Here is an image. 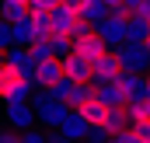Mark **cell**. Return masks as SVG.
Masks as SVG:
<instances>
[{
	"label": "cell",
	"mask_w": 150,
	"mask_h": 143,
	"mask_svg": "<svg viewBox=\"0 0 150 143\" xmlns=\"http://www.w3.org/2000/svg\"><path fill=\"white\" fill-rule=\"evenodd\" d=\"M35 84L38 80L32 77V73H25L21 67H14V63L4 59V67H0V98H4L7 105H11V101H25Z\"/></svg>",
	"instance_id": "1"
},
{
	"label": "cell",
	"mask_w": 150,
	"mask_h": 143,
	"mask_svg": "<svg viewBox=\"0 0 150 143\" xmlns=\"http://www.w3.org/2000/svg\"><path fill=\"white\" fill-rule=\"evenodd\" d=\"M32 105H35V112H38V122L49 126V129H59V126L70 119V105H67L63 98H56L52 91H42Z\"/></svg>",
	"instance_id": "2"
},
{
	"label": "cell",
	"mask_w": 150,
	"mask_h": 143,
	"mask_svg": "<svg viewBox=\"0 0 150 143\" xmlns=\"http://www.w3.org/2000/svg\"><path fill=\"white\" fill-rule=\"evenodd\" d=\"M115 52H119V59H122V70H129V73H140V70L150 67V45L126 42V45H119Z\"/></svg>",
	"instance_id": "3"
},
{
	"label": "cell",
	"mask_w": 150,
	"mask_h": 143,
	"mask_svg": "<svg viewBox=\"0 0 150 143\" xmlns=\"http://www.w3.org/2000/svg\"><path fill=\"white\" fill-rule=\"evenodd\" d=\"M4 115H7V126H11V129H21V133H28V129L35 126V119H38L35 105H32L28 98H25V101H11Z\"/></svg>",
	"instance_id": "4"
},
{
	"label": "cell",
	"mask_w": 150,
	"mask_h": 143,
	"mask_svg": "<svg viewBox=\"0 0 150 143\" xmlns=\"http://www.w3.org/2000/svg\"><path fill=\"white\" fill-rule=\"evenodd\" d=\"M63 77L74 80V84H94V63L84 59L80 52H70L63 59Z\"/></svg>",
	"instance_id": "5"
},
{
	"label": "cell",
	"mask_w": 150,
	"mask_h": 143,
	"mask_svg": "<svg viewBox=\"0 0 150 143\" xmlns=\"http://www.w3.org/2000/svg\"><path fill=\"white\" fill-rule=\"evenodd\" d=\"M122 59H119V52L115 49H108L105 56H98L94 59V84H108V80H119L122 77Z\"/></svg>",
	"instance_id": "6"
},
{
	"label": "cell",
	"mask_w": 150,
	"mask_h": 143,
	"mask_svg": "<svg viewBox=\"0 0 150 143\" xmlns=\"http://www.w3.org/2000/svg\"><path fill=\"white\" fill-rule=\"evenodd\" d=\"M49 21H52V35H74V28H77V21H80V14H77L74 7L59 4V7L49 14Z\"/></svg>",
	"instance_id": "7"
},
{
	"label": "cell",
	"mask_w": 150,
	"mask_h": 143,
	"mask_svg": "<svg viewBox=\"0 0 150 143\" xmlns=\"http://www.w3.org/2000/svg\"><path fill=\"white\" fill-rule=\"evenodd\" d=\"M91 129H94V126H91V122H87V119H84L80 112H70V119H67V122L59 126V133H63V136H67L70 143L91 140Z\"/></svg>",
	"instance_id": "8"
},
{
	"label": "cell",
	"mask_w": 150,
	"mask_h": 143,
	"mask_svg": "<svg viewBox=\"0 0 150 143\" xmlns=\"http://www.w3.org/2000/svg\"><path fill=\"white\" fill-rule=\"evenodd\" d=\"M35 80H38L42 91H52V87L63 80V59H45V63H38Z\"/></svg>",
	"instance_id": "9"
},
{
	"label": "cell",
	"mask_w": 150,
	"mask_h": 143,
	"mask_svg": "<svg viewBox=\"0 0 150 143\" xmlns=\"http://www.w3.org/2000/svg\"><path fill=\"white\" fill-rule=\"evenodd\" d=\"M98 98L108 108H129V94L122 87V80H108V84H98Z\"/></svg>",
	"instance_id": "10"
},
{
	"label": "cell",
	"mask_w": 150,
	"mask_h": 143,
	"mask_svg": "<svg viewBox=\"0 0 150 143\" xmlns=\"http://www.w3.org/2000/svg\"><path fill=\"white\" fill-rule=\"evenodd\" d=\"M77 112H80V115H84V119H87V122H91L94 129H101L112 108H108V105H105V101H101V98H98V94H94V98H87V101H84V105L77 108Z\"/></svg>",
	"instance_id": "11"
},
{
	"label": "cell",
	"mask_w": 150,
	"mask_h": 143,
	"mask_svg": "<svg viewBox=\"0 0 150 143\" xmlns=\"http://www.w3.org/2000/svg\"><path fill=\"white\" fill-rule=\"evenodd\" d=\"M74 52H80L84 59H91V63H94L98 56H105V52H108V42L94 32V35H87V38H80V42H74Z\"/></svg>",
	"instance_id": "12"
},
{
	"label": "cell",
	"mask_w": 150,
	"mask_h": 143,
	"mask_svg": "<svg viewBox=\"0 0 150 143\" xmlns=\"http://www.w3.org/2000/svg\"><path fill=\"white\" fill-rule=\"evenodd\" d=\"M119 80H122V87H126V94H129V101H140V98H147V77H140V73H122V77H119Z\"/></svg>",
	"instance_id": "13"
},
{
	"label": "cell",
	"mask_w": 150,
	"mask_h": 143,
	"mask_svg": "<svg viewBox=\"0 0 150 143\" xmlns=\"http://www.w3.org/2000/svg\"><path fill=\"white\" fill-rule=\"evenodd\" d=\"M112 11H108V4L105 0H84V11H80V18L84 21H91V25H98V21H105Z\"/></svg>",
	"instance_id": "14"
},
{
	"label": "cell",
	"mask_w": 150,
	"mask_h": 143,
	"mask_svg": "<svg viewBox=\"0 0 150 143\" xmlns=\"http://www.w3.org/2000/svg\"><path fill=\"white\" fill-rule=\"evenodd\" d=\"M32 18V4L28 0H4V21H21Z\"/></svg>",
	"instance_id": "15"
},
{
	"label": "cell",
	"mask_w": 150,
	"mask_h": 143,
	"mask_svg": "<svg viewBox=\"0 0 150 143\" xmlns=\"http://www.w3.org/2000/svg\"><path fill=\"white\" fill-rule=\"evenodd\" d=\"M28 4H32V14H52L63 0H28Z\"/></svg>",
	"instance_id": "16"
},
{
	"label": "cell",
	"mask_w": 150,
	"mask_h": 143,
	"mask_svg": "<svg viewBox=\"0 0 150 143\" xmlns=\"http://www.w3.org/2000/svg\"><path fill=\"white\" fill-rule=\"evenodd\" d=\"M21 143H49L45 133H35V129H28V133H21Z\"/></svg>",
	"instance_id": "17"
},
{
	"label": "cell",
	"mask_w": 150,
	"mask_h": 143,
	"mask_svg": "<svg viewBox=\"0 0 150 143\" xmlns=\"http://www.w3.org/2000/svg\"><path fill=\"white\" fill-rule=\"evenodd\" d=\"M143 4H147V0H122V7H126L129 14H140V11H143Z\"/></svg>",
	"instance_id": "18"
},
{
	"label": "cell",
	"mask_w": 150,
	"mask_h": 143,
	"mask_svg": "<svg viewBox=\"0 0 150 143\" xmlns=\"http://www.w3.org/2000/svg\"><path fill=\"white\" fill-rule=\"evenodd\" d=\"M63 4H67V7H74L77 14H80V11H84V0H63Z\"/></svg>",
	"instance_id": "19"
},
{
	"label": "cell",
	"mask_w": 150,
	"mask_h": 143,
	"mask_svg": "<svg viewBox=\"0 0 150 143\" xmlns=\"http://www.w3.org/2000/svg\"><path fill=\"white\" fill-rule=\"evenodd\" d=\"M108 4V11H115V7H122V0H105Z\"/></svg>",
	"instance_id": "20"
}]
</instances>
